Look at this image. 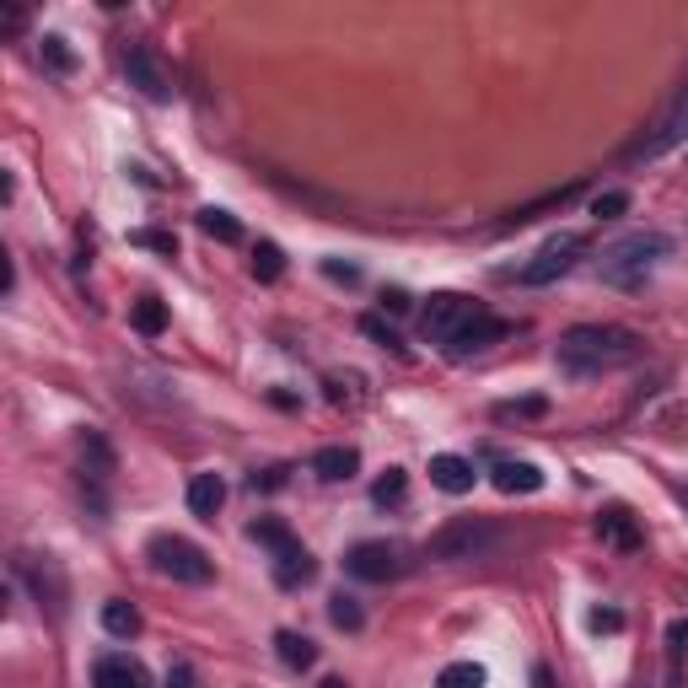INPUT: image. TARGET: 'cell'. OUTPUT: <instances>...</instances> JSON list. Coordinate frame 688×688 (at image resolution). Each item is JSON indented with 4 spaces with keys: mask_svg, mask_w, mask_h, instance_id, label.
Listing matches in <instances>:
<instances>
[{
    "mask_svg": "<svg viewBox=\"0 0 688 688\" xmlns=\"http://www.w3.org/2000/svg\"><path fill=\"white\" fill-rule=\"evenodd\" d=\"M640 355V339L619 328V323H575L570 334H560V350H555V361H560L564 376H603V372H619Z\"/></svg>",
    "mask_w": 688,
    "mask_h": 688,
    "instance_id": "cell-1",
    "label": "cell"
},
{
    "mask_svg": "<svg viewBox=\"0 0 688 688\" xmlns=\"http://www.w3.org/2000/svg\"><path fill=\"white\" fill-rule=\"evenodd\" d=\"M667 253H673V237H667V232H629V237H619L614 248H603V258H597V280L614 285V291H640V285L651 280V269H656Z\"/></svg>",
    "mask_w": 688,
    "mask_h": 688,
    "instance_id": "cell-2",
    "label": "cell"
},
{
    "mask_svg": "<svg viewBox=\"0 0 688 688\" xmlns=\"http://www.w3.org/2000/svg\"><path fill=\"white\" fill-rule=\"evenodd\" d=\"M145 555L156 564V575H167V581H184V586H210L215 581V560L199 544L178 538V533H156L145 544Z\"/></svg>",
    "mask_w": 688,
    "mask_h": 688,
    "instance_id": "cell-3",
    "label": "cell"
},
{
    "mask_svg": "<svg viewBox=\"0 0 688 688\" xmlns=\"http://www.w3.org/2000/svg\"><path fill=\"white\" fill-rule=\"evenodd\" d=\"M501 544V527L495 522H485V516H457V522H446L436 538H431V560L452 564V560H479V555H490Z\"/></svg>",
    "mask_w": 688,
    "mask_h": 688,
    "instance_id": "cell-4",
    "label": "cell"
},
{
    "mask_svg": "<svg viewBox=\"0 0 688 688\" xmlns=\"http://www.w3.org/2000/svg\"><path fill=\"white\" fill-rule=\"evenodd\" d=\"M684 140H688V81L673 92V103L656 114V125L645 129L625 156H629V162H656V156H667V151H673V145H684Z\"/></svg>",
    "mask_w": 688,
    "mask_h": 688,
    "instance_id": "cell-5",
    "label": "cell"
},
{
    "mask_svg": "<svg viewBox=\"0 0 688 688\" xmlns=\"http://www.w3.org/2000/svg\"><path fill=\"white\" fill-rule=\"evenodd\" d=\"M345 570L355 575V581H398L404 570H409V549L404 544H393V538H366V544H355L350 555H345Z\"/></svg>",
    "mask_w": 688,
    "mask_h": 688,
    "instance_id": "cell-6",
    "label": "cell"
},
{
    "mask_svg": "<svg viewBox=\"0 0 688 688\" xmlns=\"http://www.w3.org/2000/svg\"><path fill=\"white\" fill-rule=\"evenodd\" d=\"M581 253H586V237L581 232H560V237H549L544 248L533 253V264L516 269V280L522 285H555L560 275H570L581 264Z\"/></svg>",
    "mask_w": 688,
    "mask_h": 688,
    "instance_id": "cell-7",
    "label": "cell"
},
{
    "mask_svg": "<svg viewBox=\"0 0 688 688\" xmlns=\"http://www.w3.org/2000/svg\"><path fill=\"white\" fill-rule=\"evenodd\" d=\"M479 313H485L479 302H468V296H457V291H436L431 307H425V317H420V328H425L431 345H452Z\"/></svg>",
    "mask_w": 688,
    "mask_h": 688,
    "instance_id": "cell-8",
    "label": "cell"
},
{
    "mask_svg": "<svg viewBox=\"0 0 688 688\" xmlns=\"http://www.w3.org/2000/svg\"><path fill=\"white\" fill-rule=\"evenodd\" d=\"M125 75H129V86H135L140 97H151V103H167V97H173L167 70H162V60H156L145 44H129L125 49Z\"/></svg>",
    "mask_w": 688,
    "mask_h": 688,
    "instance_id": "cell-9",
    "label": "cell"
},
{
    "mask_svg": "<svg viewBox=\"0 0 688 688\" xmlns=\"http://www.w3.org/2000/svg\"><path fill=\"white\" fill-rule=\"evenodd\" d=\"M505 334H511V323H505V317L479 313L468 328H463V334H457V339H452V345H446V355H457V361H463V355H479V350H490V345L505 339Z\"/></svg>",
    "mask_w": 688,
    "mask_h": 688,
    "instance_id": "cell-10",
    "label": "cell"
},
{
    "mask_svg": "<svg viewBox=\"0 0 688 688\" xmlns=\"http://www.w3.org/2000/svg\"><path fill=\"white\" fill-rule=\"evenodd\" d=\"M269 564H275V586H285V592L307 586V581L317 575V560L302 549V538H296V544H285V549H275V555H269Z\"/></svg>",
    "mask_w": 688,
    "mask_h": 688,
    "instance_id": "cell-11",
    "label": "cell"
},
{
    "mask_svg": "<svg viewBox=\"0 0 688 688\" xmlns=\"http://www.w3.org/2000/svg\"><path fill=\"white\" fill-rule=\"evenodd\" d=\"M92 688H151L145 678V667L135 662V656H97V667H92Z\"/></svg>",
    "mask_w": 688,
    "mask_h": 688,
    "instance_id": "cell-12",
    "label": "cell"
},
{
    "mask_svg": "<svg viewBox=\"0 0 688 688\" xmlns=\"http://www.w3.org/2000/svg\"><path fill=\"white\" fill-rule=\"evenodd\" d=\"M474 479H479V474H474L468 457H457V452H436V457H431V485L446 490V495H468Z\"/></svg>",
    "mask_w": 688,
    "mask_h": 688,
    "instance_id": "cell-13",
    "label": "cell"
},
{
    "mask_svg": "<svg viewBox=\"0 0 688 688\" xmlns=\"http://www.w3.org/2000/svg\"><path fill=\"white\" fill-rule=\"evenodd\" d=\"M495 490L501 495H538L544 490V468L538 463H495Z\"/></svg>",
    "mask_w": 688,
    "mask_h": 688,
    "instance_id": "cell-14",
    "label": "cell"
},
{
    "mask_svg": "<svg viewBox=\"0 0 688 688\" xmlns=\"http://www.w3.org/2000/svg\"><path fill=\"white\" fill-rule=\"evenodd\" d=\"M221 505H226V485H221V474H194V479H188V511H194L199 522H215Z\"/></svg>",
    "mask_w": 688,
    "mask_h": 688,
    "instance_id": "cell-15",
    "label": "cell"
},
{
    "mask_svg": "<svg viewBox=\"0 0 688 688\" xmlns=\"http://www.w3.org/2000/svg\"><path fill=\"white\" fill-rule=\"evenodd\" d=\"M597 533H603V544H614L619 555H634L645 538H640V527H634V516H629L625 505H614V511H603L597 516Z\"/></svg>",
    "mask_w": 688,
    "mask_h": 688,
    "instance_id": "cell-16",
    "label": "cell"
},
{
    "mask_svg": "<svg viewBox=\"0 0 688 688\" xmlns=\"http://www.w3.org/2000/svg\"><path fill=\"white\" fill-rule=\"evenodd\" d=\"M16 575H27V581H33V597H38V603H49L55 614L65 608V575L49 560H44V570H38L33 560H16Z\"/></svg>",
    "mask_w": 688,
    "mask_h": 688,
    "instance_id": "cell-17",
    "label": "cell"
},
{
    "mask_svg": "<svg viewBox=\"0 0 688 688\" xmlns=\"http://www.w3.org/2000/svg\"><path fill=\"white\" fill-rule=\"evenodd\" d=\"M355 468H361V452H355V446H323V452L313 457V474L317 479H328V485L355 479Z\"/></svg>",
    "mask_w": 688,
    "mask_h": 688,
    "instance_id": "cell-18",
    "label": "cell"
},
{
    "mask_svg": "<svg viewBox=\"0 0 688 688\" xmlns=\"http://www.w3.org/2000/svg\"><path fill=\"white\" fill-rule=\"evenodd\" d=\"M275 656H280L291 673H307V667H317V645L307 640V634H296V629H280V634H275Z\"/></svg>",
    "mask_w": 688,
    "mask_h": 688,
    "instance_id": "cell-19",
    "label": "cell"
},
{
    "mask_svg": "<svg viewBox=\"0 0 688 688\" xmlns=\"http://www.w3.org/2000/svg\"><path fill=\"white\" fill-rule=\"evenodd\" d=\"M81 463H86V479H92V485H108V479H114V452H108V441L97 436V431L81 436Z\"/></svg>",
    "mask_w": 688,
    "mask_h": 688,
    "instance_id": "cell-20",
    "label": "cell"
},
{
    "mask_svg": "<svg viewBox=\"0 0 688 688\" xmlns=\"http://www.w3.org/2000/svg\"><path fill=\"white\" fill-rule=\"evenodd\" d=\"M129 323H135V334H140V339H162V334H167V302L140 296V302H135V313H129Z\"/></svg>",
    "mask_w": 688,
    "mask_h": 688,
    "instance_id": "cell-21",
    "label": "cell"
},
{
    "mask_svg": "<svg viewBox=\"0 0 688 688\" xmlns=\"http://www.w3.org/2000/svg\"><path fill=\"white\" fill-rule=\"evenodd\" d=\"M199 232H205V237H215V243H243L237 215H232V210H215V205H205V210H199Z\"/></svg>",
    "mask_w": 688,
    "mask_h": 688,
    "instance_id": "cell-22",
    "label": "cell"
},
{
    "mask_svg": "<svg viewBox=\"0 0 688 688\" xmlns=\"http://www.w3.org/2000/svg\"><path fill=\"white\" fill-rule=\"evenodd\" d=\"M103 629L114 640H135L140 634V608L135 603H103Z\"/></svg>",
    "mask_w": 688,
    "mask_h": 688,
    "instance_id": "cell-23",
    "label": "cell"
},
{
    "mask_svg": "<svg viewBox=\"0 0 688 688\" xmlns=\"http://www.w3.org/2000/svg\"><path fill=\"white\" fill-rule=\"evenodd\" d=\"M436 688H485V667L479 662H446L436 673Z\"/></svg>",
    "mask_w": 688,
    "mask_h": 688,
    "instance_id": "cell-24",
    "label": "cell"
},
{
    "mask_svg": "<svg viewBox=\"0 0 688 688\" xmlns=\"http://www.w3.org/2000/svg\"><path fill=\"white\" fill-rule=\"evenodd\" d=\"M248 538H253V544H264L269 555H275V549H285V544H296V533H291L285 522H275V516H258V522L248 527Z\"/></svg>",
    "mask_w": 688,
    "mask_h": 688,
    "instance_id": "cell-25",
    "label": "cell"
},
{
    "mask_svg": "<svg viewBox=\"0 0 688 688\" xmlns=\"http://www.w3.org/2000/svg\"><path fill=\"white\" fill-rule=\"evenodd\" d=\"M328 619H334V629H350V634H355V629L366 625V608L339 592V597H328Z\"/></svg>",
    "mask_w": 688,
    "mask_h": 688,
    "instance_id": "cell-26",
    "label": "cell"
},
{
    "mask_svg": "<svg viewBox=\"0 0 688 688\" xmlns=\"http://www.w3.org/2000/svg\"><path fill=\"white\" fill-rule=\"evenodd\" d=\"M404 495H409V474H404V468H387V474L372 485V501L376 505H398Z\"/></svg>",
    "mask_w": 688,
    "mask_h": 688,
    "instance_id": "cell-27",
    "label": "cell"
},
{
    "mask_svg": "<svg viewBox=\"0 0 688 688\" xmlns=\"http://www.w3.org/2000/svg\"><path fill=\"white\" fill-rule=\"evenodd\" d=\"M253 275H258L264 285L280 280V275H285V253L275 248V243H258V248H253Z\"/></svg>",
    "mask_w": 688,
    "mask_h": 688,
    "instance_id": "cell-28",
    "label": "cell"
},
{
    "mask_svg": "<svg viewBox=\"0 0 688 688\" xmlns=\"http://www.w3.org/2000/svg\"><path fill=\"white\" fill-rule=\"evenodd\" d=\"M38 55H44V65H49V70H55V75H70V70H75V55H70V44H65L60 33H49V38H44V49H38Z\"/></svg>",
    "mask_w": 688,
    "mask_h": 688,
    "instance_id": "cell-29",
    "label": "cell"
},
{
    "mask_svg": "<svg viewBox=\"0 0 688 688\" xmlns=\"http://www.w3.org/2000/svg\"><path fill=\"white\" fill-rule=\"evenodd\" d=\"M625 210H629L625 188H608V194H597V199H592V221H619Z\"/></svg>",
    "mask_w": 688,
    "mask_h": 688,
    "instance_id": "cell-30",
    "label": "cell"
},
{
    "mask_svg": "<svg viewBox=\"0 0 688 688\" xmlns=\"http://www.w3.org/2000/svg\"><path fill=\"white\" fill-rule=\"evenodd\" d=\"M538 415H549V404H544V398H516V404H495V420H538Z\"/></svg>",
    "mask_w": 688,
    "mask_h": 688,
    "instance_id": "cell-31",
    "label": "cell"
},
{
    "mask_svg": "<svg viewBox=\"0 0 688 688\" xmlns=\"http://www.w3.org/2000/svg\"><path fill=\"white\" fill-rule=\"evenodd\" d=\"M361 328L372 334V339H376V345H382V350H393V355H409V350H404V339H398L393 328H382V317H366Z\"/></svg>",
    "mask_w": 688,
    "mask_h": 688,
    "instance_id": "cell-32",
    "label": "cell"
},
{
    "mask_svg": "<svg viewBox=\"0 0 688 688\" xmlns=\"http://www.w3.org/2000/svg\"><path fill=\"white\" fill-rule=\"evenodd\" d=\"M586 625H592V634H619V629H625V614H619V608H592Z\"/></svg>",
    "mask_w": 688,
    "mask_h": 688,
    "instance_id": "cell-33",
    "label": "cell"
},
{
    "mask_svg": "<svg viewBox=\"0 0 688 688\" xmlns=\"http://www.w3.org/2000/svg\"><path fill=\"white\" fill-rule=\"evenodd\" d=\"M129 243H135V248H151V253H178L173 232H135Z\"/></svg>",
    "mask_w": 688,
    "mask_h": 688,
    "instance_id": "cell-34",
    "label": "cell"
},
{
    "mask_svg": "<svg viewBox=\"0 0 688 688\" xmlns=\"http://www.w3.org/2000/svg\"><path fill=\"white\" fill-rule=\"evenodd\" d=\"M167 688H199V673L188 667L184 656H173V662H167Z\"/></svg>",
    "mask_w": 688,
    "mask_h": 688,
    "instance_id": "cell-35",
    "label": "cell"
},
{
    "mask_svg": "<svg viewBox=\"0 0 688 688\" xmlns=\"http://www.w3.org/2000/svg\"><path fill=\"white\" fill-rule=\"evenodd\" d=\"M323 275L339 280V285H355V280H361V269H355V264H339V258H323Z\"/></svg>",
    "mask_w": 688,
    "mask_h": 688,
    "instance_id": "cell-36",
    "label": "cell"
},
{
    "mask_svg": "<svg viewBox=\"0 0 688 688\" xmlns=\"http://www.w3.org/2000/svg\"><path fill=\"white\" fill-rule=\"evenodd\" d=\"M253 485H264V490H280V485H285V468H269V474H264V479H258V474H253Z\"/></svg>",
    "mask_w": 688,
    "mask_h": 688,
    "instance_id": "cell-37",
    "label": "cell"
},
{
    "mask_svg": "<svg viewBox=\"0 0 688 688\" xmlns=\"http://www.w3.org/2000/svg\"><path fill=\"white\" fill-rule=\"evenodd\" d=\"M382 307H387V313H404V307H409V296H404V291H387V296H382Z\"/></svg>",
    "mask_w": 688,
    "mask_h": 688,
    "instance_id": "cell-38",
    "label": "cell"
},
{
    "mask_svg": "<svg viewBox=\"0 0 688 688\" xmlns=\"http://www.w3.org/2000/svg\"><path fill=\"white\" fill-rule=\"evenodd\" d=\"M673 501H678V505L688 511V485H673Z\"/></svg>",
    "mask_w": 688,
    "mask_h": 688,
    "instance_id": "cell-39",
    "label": "cell"
},
{
    "mask_svg": "<svg viewBox=\"0 0 688 688\" xmlns=\"http://www.w3.org/2000/svg\"><path fill=\"white\" fill-rule=\"evenodd\" d=\"M317 688H350V684H345V678H323Z\"/></svg>",
    "mask_w": 688,
    "mask_h": 688,
    "instance_id": "cell-40",
    "label": "cell"
}]
</instances>
